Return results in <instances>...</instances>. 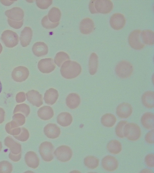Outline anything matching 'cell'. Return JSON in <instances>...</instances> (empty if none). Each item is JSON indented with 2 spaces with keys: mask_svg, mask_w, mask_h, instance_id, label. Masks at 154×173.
I'll list each match as a JSON object with an SVG mask.
<instances>
[{
  "mask_svg": "<svg viewBox=\"0 0 154 173\" xmlns=\"http://www.w3.org/2000/svg\"><path fill=\"white\" fill-rule=\"evenodd\" d=\"M141 32V30L139 29H135L128 36L129 44L134 49L140 50L143 48L145 46V45L140 39Z\"/></svg>",
  "mask_w": 154,
  "mask_h": 173,
  "instance_id": "obj_7",
  "label": "cell"
},
{
  "mask_svg": "<svg viewBox=\"0 0 154 173\" xmlns=\"http://www.w3.org/2000/svg\"><path fill=\"white\" fill-rule=\"evenodd\" d=\"M5 14L8 19L15 21L22 20L24 16L23 11L18 7H15L6 11Z\"/></svg>",
  "mask_w": 154,
  "mask_h": 173,
  "instance_id": "obj_15",
  "label": "cell"
},
{
  "mask_svg": "<svg viewBox=\"0 0 154 173\" xmlns=\"http://www.w3.org/2000/svg\"><path fill=\"white\" fill-rule=\"evenodd\" d=\"M134 71L132 64L126 60H122L116 65L115 72L119 78L125 79L129 77L132 75Z\"/></svg>",
  "mask_w": 154,
  "mask_h": 173,
  "instance_id": "obj_2",
  "label": "cell"
},
{
  "mask_svg": "<svg viewBox=\"0 0 154 173\" xmlns=\"http://www.w3.org/2000/svg\"><path fill=\"white\" fill-rule=\"evenodd\" d=\"M44 132L48 138L55 139L58 138L60 133V128L55 124L49 123L44 128Z\"/></svg>",
  "mask_w": 154,
  "mask_h": 173,
  "instance_id": "obj_14",
  "label": "cell"
},
{
  "mask_svg": "<svg viewBox=\"0 0 154 173\" xmlns=\"http://www.w3.org/2000/svg\"><path fill=\"white\" fill-rule=\"evenodd\" d=\"M27 99L32 105L39 107L43 104L42 96L38 91L32 90L26 94Z\"/></svg>",
  "mask_w": 154,
  "mask_h": 173,
  "instance_id": "obj_13",
  "label": "cell"
},
{
  "mask_svg": "<svg viewBox=\"0 0 154 173\" xmlns=\"http://www.w3.org/2000/svg\"><path fill=\"white\" fill-rule=\"evenodd\" d=\"M133 110V107L129 103L124 102L120 103L117 106L116 113L119 118L125 119L131 116Z\"/></svg>",
  "mask_w": 154,
  "mask_h": 173,
  "instance_id": "obj_9",
  "label": "cell"
},
{
  "mask_svg": "<svg viewBox=\"0 0 154 173\" xmlns=\"http://www.w3.org/2000/svg\"><path fill=\"white\" fill-rule=\"evenodd\" d=\"M140 173H153V172L151 169L148 168H145L142 169L140 172Z\"/></svg>",
  "mask_w": 154,
  "mask_h": 173,
  "instance_id": "obj_49",
  "label": "cell"
},
{
  "mask_svg": "<svg viewBox=\"0 0 154 173\" xmlns=\"http://www.w3.org/2000/svg\"><path fill=\"white\" fill-rule=\"evenodd\" d=\"M32 50L35 55L37 57H41L44 56L48 53V48L45 43L37 42L33 45Z\"/></svg>",
  "mask_w": 154,
  "mask_h": 173,
  "instance_id": "obj_23",
  "label": "cell"
},
{
  "mask_svg": "<svg viewBox=\"0 0 154 173\" xmlns=\"http://www.w3.org/2000/svg\"><path fill=\"white\" fill-rule=\"evenodd\" d=\"M2 47L0 43V54L2 51Z\"/></svg>",
  "mask_w": 154,
  "mask_h": 173,
  "instance_id": "obj_50",
  "label": "cell"
},
{
  "mask_svg": "<svg viewBox=\"0 0 154 173\" xmlns=\"http://www.w3.org/2000/svg\"><path fill=\"white\" fill-rule=\"evenodd\" d=\"M140 37L143 42L149 45H152L154 43V32L152 30L146 29L143 30Z\"/></svg>",
  "mask_w": 154,
  "mask_h": 173,
  "instance_id": "obj_30",
  "label": "cell"
},
{
  "mask_svg": "<svg viewBox=\"0 0 154 173\" xmlns=\"http://www.w3.org/2000/svg\"><path fill=\"white\" fill-rule=\"evenodd\" d=\"M5 145L9 148L10 152L14 154H18L21 152V146L10 136L7 137L4 140Z\"/></svg>",
  "mask_w": 154,
  "mask_h": 173,
  "instance_id": "obj_18",
  "label": "cell"
},
{
  "mask_svg": "<svg viewBox=\"0 0 154 173\" xmlns=\"http://www.w3.org/2000/svg\"><path fill=\"white\" fill-rule=\"evenodd\" d=\"M61 14L58 8L53 7L49 11L48 15L49 20L53 23L59 22L60 20Z\"/></svg>",
  "mask_w": 154,
  "mask_h": 173,
  "instance_id": "obj_32",
  "label": "cell"
},
{
  "mask_svg": "<svg viewBox=\"0 0 154 173\" xmlns=\"http://www.w3.org/2000/svg\"><path fill=\"white\" fill-rule=\"evenodd\" d=\"M38 67L41 72L48 74L51 73L55 69L56 65L52 58H45L39 61L38 64Z\"/></svg>",
  "mask_w": 154,
  "mask_h": 173,
  "instance_id": "obj_11",
  "label": "cell"
},
{
  "mask_svg": "<svg viewBox=\"0 0 154 173\" xmlns=\"http://www.w3.org/2000/svg\"><path fill=\"white\" fill-rule=\"evenodd\" d=\"M94 28V23L92 20L89 17L82 19L79 25L80 32L85 35L89 34L92 32Z\"/></svg>",
  "mask_w": 154,
  "mask_h": 173,
  "instance_id": "obj_16",
  "label": "cell"
},
{
  "mask_svg": "<svg viewBox=\"0 0 154 173\" xmlns=\"http://www.w3.org/2000/svg\"><path fill=\"white\" fill-rule=\"evenodd\" d=\"M128 122L125 120L119 121L116 125L115 128V132L116 136L119 138L125 137L123 134L124 127Z\"/></svg>",
  "mask_w": 154,
  "mask_h": 173,
  "instance_id": "obj_35",
  "label": "cell"
},
{
  "mask_svg": "<svg viewBox=\"0 0 154 173\" xmlns=\"http://www.w3.org/2000/svg\"><path fill=\"white\" fill-rule=\"evenodd\" d=\"M141 123L143 127L147 130L154 129V114L151 112H147L144 113L141 118Z\"/></svg>",
  "mask_w": 154,
  "mask_h": 173,
  "instance_id": "obj_17",
  "label": "cell"
},
{
  "mask_svg": "<svg viewBox=\"0 0 154 173\" xmlns=\"http://www.w3.org/2000/svg\"><path fill=\"white\" fill-rule=\"evenodd\" d=\"M141 101L143 105L148 109L154 107V92L148 90L144 92L141 97Z\"/></svg>",
  "mask_w": 154,
  "mask_h": 173,
  "instance_id": "obj_20",
  "label": "cell"
},
{
  "mask_svg": "<svg viewBox=\"0 0 154 173\" xmlns=\"http://www.w3.org/2000/svg\"><path fill=\"white\" fill-rule=\"evenodd\" d=\"M13 170L12 164L7 161L0 162V173H10Z\"/></svg>",
  "mask_w": 154,
  "mask_h": 173,
  "instance_id": "obj_36",
  "label": "cell"
},
{
  "mask_svg": "<svg viewBox=\"0 0 154 173\" xmlns=\"http://www.w3.org/2000/svg\"><path fill=\"white\" fill-rule=\"evenodd\" d=\"M25 160L26 165L32 168H37L39 163V159L36 153L33 151H29L25 155Z\"/></svg>",
  "mask_w": 154,
  "mask_h": 173,
  "instance_id": "obj_19",
  "label": "cell"
},
{
  "mask_svg": "<svg viewBox=\"0 0 154 173\" xmlns=\"http://www.w3.org/2000/svg\"><path fill=\"white\" fill-rule=\"evenodd\" d=\"M59 22L54 23L51 22L49 20L47 15L44 17L42 20V26L48 29L55 28L59 25Z\"/></svg>",
  "mask_w": 154,
  "mask_h": 173,
  "instance_id": "obj_39",
  "label": "cell"
},
{
  "mask_svg": "<svg viewBox=\"0 0 154 173\" xmlns=\"http://www.w3.org/2000/svg\"><path fill=\"white\" fill-rule=\"evenodd\" d=\"M125 137L128 140L133 141L139 140L141 135V131L140 126L134 123H127L123 129Z\"/></svg>",
  "mask_w": 154,
  "mask_h": 173,
  "instance_id": "obj_3",
  "label": "cell"
},
{
  "mask_svg": "<svg viewBox=\"0 0 154 173\" xmlns=\"http://www.w3.org/2000/svg\"><path fill=\"white\" fill-rule=\"evenodd\" d=\"M1 39L5 46L9 48L16 46L19 41V37L17 34L9 30H5L2 33Z\"/></svg>",
  "mask_w": 154,
  "mask_h": 173,
  "instance_id": "obj_5",
  "label": "cell"
},
{
  "mask_svg": "<svg viewBox=\"0 0 154 173\" xmlns=\"http://www.w3.org/2000/svg\"><path fill=\"white\" fill-rule=\"evenodd\" d=\"M145 140L146 142L148 144H153L154 143V129L150 130L145 135Z\"/></svg>",
  "mask_w": 154,
  "mask_h": 173,
  "instance_id": "obj_43",
  "label": "cell"
},
{
  "mask_svg": "<svg viewBox=\"0 0 154 173\" xmlns=\"http://www.w3.org/2000/svg\"><path fill=\"white\" fill-rule=\"evenodd\" d=\"M98 57L96 53H92L90 56L88 62V69L90 74L94 75L97 73L98 67Z\"/></svg>",
  "mask_w": 154,
  "mask_h": 173,
  "instance_id": "obj_27",
  "label": "cell"
},
{
  "mask_svg": "<svg viewBox=\"0 0 154 173\" xmlns=\"http://www.w3.org/2000/svg\"><path fill=\"white\" fill-rule=\"evenodd\" d=\"M21 156V152L18 154H14L10 152L9 154V158L14 162H17L20 159Z\"/></svg>",
  "mask_w": 154,
  "mask_h": 173,
  "instance_id": "obj_45",
  "label": "cell"
},
{
  "mask_svg": "<svg viewBox=\"0 0 154 173\" xmlns=\"http://www.w3.org/2000/svg\"><path fill=\"white\" fill-rule=\"evenodd\" d=\"M23 20L20 21H15L8 18V23L10 26L16 29H19L22 26L23 24Z\"/></svg>",
  "mask_w": 154,
  "mask_h": 173,
  "instance_id": "obj_44",
  "label": "cell"
},
{
  "mask_svg": "<svg viewBox=\"0 0 154 173\" xmlns=\"http://www.w3.org/2000/svg\"><path fill=\"white\" fill-rule=\"evenodd\" d=\"M67 60H70L69 55L66 52L61 51L56 54L54 59V62L58 67H60Z\"/></svg>",
  "mask_w": 154,
  "mask_h": 173,
  "instance_id": "obj_33",
  "label": "cell"
},
{
  "mask_svg": "<svg viewBox=\"0 0 154 173\" xmlns=\"http://www.w3.org/2000/svg\"><path fill=\"white\" fill-rule=\"evenodd\" d=\"M59 96L58 92L56 89L50 88L47 90L44 94V99L45 102L49 105L56 103Z\"/></svg>",
  "mask_w": 154,
  "mask_h": 173,
  "instance_id": "obj_22",
  "label": "cell"
},
{
  "mask_svg": "<svg viewBox=\"0 0 154 173\" xmlns=\"http://www.w3.org/2000/svg\"><path fill=\"white\" fill-rule=\"evenodd\" d=\"M103 168L108 172H113L116 170L119 167V162L115 156L107 155L104 157L101 160Z\"/></svg>",
  "mask_w": 154,
  "mask_h": 173,
  "instance_id": "obj_8",
  "label": "cell"
},
{
  "mask_svg": "<svg viewBox=\"0 0 154 173\" xmlns=\"http://www.w3.org/2000/svg\"><path fill=\"white\" fill-rule=\"evenodd\" d=\"M73 119L71 115L68 112H62L59 114L57 117V123L63 127L69 126L72 123Z\"/></svg>",
  "mask_w": 154,
  "mask_h": 173,
  "instance_id": "obj_28",
  "label": "cell"
},
{
  "mask_svg": "<svg viewBox=\"0 0 154 173\" xmlns=\"http://www.w3.org/2000/svg\"><path fill=\"white\" fill-rule=\"evenodd\" d=\"M54 154L58 160L61 162H66L71 158L72 152L68 146L62 145L57 147Z\"/></svg>",
  "mask_w": 154,
  "mask_h": 173,
  "instance_id": "obj_6",
  "label": "cell"
},
{
  "mask_svg": "<svg viewBox=\"0 0 154 173\" xmlns=\"http://www.w3.org/2000/svg\"><path fill=\"white\" fill-rule=\"evenodd\" d=\"M1 3L5 6H9L13 3L15 1H0Z\"/></svg>",
  "mask_w": 154,
  "mask_h": 173,
  "instance_id": "obj_48",
  "label": "cell"
},
{
  "mask_svg": "<svg viewBox=\"0 0 154 173\" xmlns=\"http://www.w3.org/2000/svg\"><path fill=\"white\" fill-rule=\"evenodd\" d=\"M16 123L13 120L6 124L5 129L8 134L14 135H17L20 132V129Z\"/></svg>",
  "mask_w": 154,
  "mask_h": 173,
  "instance_id": "obj_34",
  "label": "cell"
},
{
  "mask_svg": "<svg viewBox=\"0 0 154 173\" xmlns=\"http://www.w3.org/2000/svg\"><path fill=\"white\" fill-rule=\"evenodd\" d=\"M81 102L80 98L77 93H72L69 94L66 99L67 106L70 109H74L77 108Z\"/></svg>",
  "mask_w": 154,
  "mask_h": 173,
  "instance_id": "obj_24",
  "label": "cell"
},
{
  "mask_svg": "<svg viewBox=\"0 0 154 173\" xmlns=\"http://www.w3.org/2000/svg\"><path fill=\"white\" fill-rule=\"evenodd\" d=\"M2 84L0 80V93H1L2 90Z\"/></svg>",
  "mask_w": 154,
  "mask_h": 173,
  "instance_id": "obj_51",
  "label": "cell"
},
{
  "mask_svg": "<svg viewBox=\"0 0 154 173\" xmlns=\"http://www.w3.org/2000/svg\"><path fill=\"white\" fill-rule=\"evenodd\" d=\"M37 6L42 9H45L48 8L52 4V1H36Z\"/></svg>",
  "mask_w": 154,
  "mask_h": 173,
  "instance_id": "obj_42",
  "label": "cell"
},
{
  "mask_svg": "<svg viewBox=\"0 0 154 173\" xmlns=\"http://www.w3.org/2000/svg\"><path fill=\"white\" fill-rule=\"evenodd\" d=\"M2 143L0 141V152L1 151L2 148Z\"/></svg>",
  "mask_w": 154,
  "mask_h": 173,
  "instance_id": "obj_52",
  "label": "cell"
},
{
  "mask_svg": "<svg viewBox=\"0 0 154 173\" xmlns=\"http://www.w3.org/2000/svg\"><path fill=\"white\" fill-rule=\"evenodd\" d=\"M144 162L146 165L150 168L154 167V155L153 153H148L144 158Z\"/></svg>",
  "mask_w": 154,
  "mask_h": 173,
  "instance_id": "obj_41",
  "label": "cell"
},
{
  "mask_svg": "<svg viewBox=\"0 0 154 173\" xmlns=\"http://www.w3.org/2000/svg\"><path fill=\"white\" fill-rule=\"evenodd\" d=\"M37 114L41 119L47 120L53 117L54 112L51 107L48 106H44L38 109L37 111Z\"/></svg>",
  "mask_w": 154,
  "mask_h": 173,
  "instance_id": "obj_25",
  "label": "cell"
},
{
  "mask_svg": "<svg viewBox=\"0 0 154 173\" xmlns=\"http://www.w3.org/2000/svg\"><path fill=\"white\" fill-rule=\"evenodd\" d=\"M39 152L45 161L50 162L54 158V147L50 142L45 141L41 143L39 146Z\"/></svg>",
  "mask_w": 154,
  "mask_h": 173,
  "instance_id": "obj_4",
  "label": "cell"
},
{
  "mask_svg": "<svg viewBox=\"0 0 154 173\" xmlns=\"http://www.w3.org/2000/svg\"><path fill=\"white\" fill-rule=\"evenodd\" d=\"M13 120L19 126L25 124V118L23 115L21 114H15L13 117Z\"/></svg>",
  "mask_w": 154,
  "mask_h": 173,
  "instance_id": "obj_40",
  "label": "cell"
},
{
  "mask_svg": "<svg viewBox=\"0 0 154 173\" xmlns=\"http://www.w3.org/2000/svg\"><path fill=\"white\" fill-rule=\"evenodd\" d=\"M94 6L97 13L107 14L112 11L113 5L110 0H97L95 2Z\"/></svg>",
  "mask_w": 154,
  "mask_h": 173,
  "instance_id": "obj_12",
  "label": "cell"
},
{
  "mask_svg": "<svg viewBox=\"0 0 154 173\" xmlns=\"http://www.w3.org/2000/svg\"><path fill=\"white\" fill-rule=\"evenodd\" d=\"M29 134L28 130L24 127L21 129L20 133L17 135H14V137L17 140L24 142L27 141L29 137Z\"/></svg>",
  "mask_w": 154,
  "mask_h": 173,
  "instance_id": "obj_38",
  "label": "cell"
},
{
  "mask_svg": "<svg viewBox=\"0 0 154 173\" xmlns=\"http://www.w3.org/2000/svg\"><path fill=\"white\" fill-rule=\"evenodd\" d=\"M32 35V31L29 27H25L21 31L20 37L21 45L25 47L30 44Z\"/></svg>",
  "mask_w": 154,
  "mask_h": 173,
  "instance_id": "obj_21",
  "label": "cell"
},
{
  "mask_svg": "<svg viewBox=\"0 0 154 173\" xmlns=\"http://www.w3.org/2000/svg\"><path fill=\"white\" fill-rule=\"evenodd\" d=\"M5 112L3 109L0 108V124L2 123L4 120Z\"/></svg>",
  "mask_w": 154,
  "mask_h": 173,
  "instance_id": "obj_47",
  "label": "cell"
},
{
  "mask_svg": "<svg viewBox=\"0 0 154 173\" xmlns=\"http://www.w3.org/2000/svg\"><path fill=\"white\" fill-rule=\"evenodd\" d=\"M85 165L89 169H94L97 168L99 165L100 160L94 156H88L84 159Z\"/></svg>",
  "mask_w": 154,
  "mask_h": 173,
  "instance_id": "obj_31",
  "label": "cell"
},
{
  "mask_svg": "<svg viewBox=\"0 0 154 173\" xmlns=\"http://www.w3.org/2000/svg\"><path fill=\"white\" fill-rule=\"evenodd\" d=\"M30 112V109L29 105L23 104L16 106L14 109V113L18 112H22L26 117H27L29 115Z\"/></svg>",
  "mask_w": 154,
  "mask_h": 173,
  "instance_id": "obj_37",
  "label": "cell"
},
{
  "mask_svg": "<svg viewBox=\"0 0 154 173\" xmlns=\"http://www.w3.org/2000/svg\"><path fill=\"white\" fill-rule=\"evenodd\" d=\"M117 121L116 116L111 113H106L103 115L100 119L102 124L104 127L111 128L113 127Z\"/></svg>",
  "mask_w": 154,
  "mask_h": 173,
  "instance_id": "obj_29",
  "label": "cell"
},
{
  "mask_svg": "<svg viewBox=\"0 0 154 173\" xmlns=\"http://www.w3.org/2000/svg\"><path fill=\"white\" fill-rule=\"evenodd\" d=\"M82 71L81 65L77 62L70 60L64 62L61 65L60 72L64 78L70 79L78 76Z\"/></svg>",
  "mask_w": 154,
  "mask_h": 173,
  "instance_id": "obj_1",
  "label": "cell"
},
{
  "mask_svg": "<svg viewBox=\"0 0 154 173\" xmlns=\"http://www.w3.org/2000/svg\"><path fill=\"white\" fill-rule=\"evenodd\" d=\"M108 151L111 154L117 155L119 154L122 149L120 142L116 139H112L110 141L106 146Z\"/></svg>",
  "mask_w": 154,
  "mask_h": 173,
  "instance_id": "obj_26",
  "label": "cell"
},
{
  "mask_svg": "<svg viewBox=\"0 0 154 173\" xmlns=\"http://www.w3.org/2000/svg\"><path fill=\"white\" fill-rule=\"evenodd\" d=\"M126 22V19L124 16L121 13H114L110 18V26L114 30L122 29L125 26Z\"/></svg>",
  "mask_w": 154,
  "mask_h": 173,
  "instance_id": "obj_10",
  "label": "cell"
},
{
  "mask_svg": "<svg viewBox=\"0 0 154 173\" xmlns=\"http://www.w3.org/2000/svg\"><path fill=\"white\" fill-rule=\"evenodd\" d=\"M95 0H91L89 5V8L90 12L92 14L97 13L95 8L94 4Z\"/></svg>",
  "mask_w": 154,
  "mask_h": 173,
  "instance_id": "obj_46",
  "label": "cell"
}]
</instances>
